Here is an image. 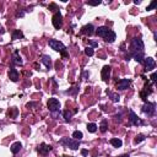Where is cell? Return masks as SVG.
<instances>
[{"instance_id": "cell-1", "label": "cell", "mask_w": 157, "mask_h": 157, "mask_svg": "<svg viewBox=\"0 0 157 157\" xmlns=\"http://www.w3.org/2000/svg\"><path fill=\"white\" fill-rule=\"evenodd\" d=\"M94 32H96V35L98 37H102L106 42H109V43H113L114 41H115V38H117V35L114 33V31H112L110 28H108L107 26L98 27Z\"/></svg>"}, {"instance_id": "cell-2", "label": "cell", "mask_w": 157, "mask_h": 157, "mask_svg": "<svg viewBox=\"0 0 157 157\" xmlns=\"http://www.w3.org/2000/svg\"><path fill=\"white\" fill-rule=\"evenodd\" d=\"M144 49H145V45H144L142 39L134 38L133 41H131V43H130V54L144 52Z\"/></svg>"}, {"instance_id": "cell-3", "label": "cell", "mask_w": 157, "mask_h": 157, "mask_svg": "<svg viewBox=\"0 0 157 157\" xmlns=\"http://www.w3.org/2000/svg\"><path fill=\"white\" fill-rule=\"evenodd\" d=\"M48 44H49V47H51L52 49H54V51H57V52H60L64 57L68 55L67 52H65V49H67V48H65V45L61 43L60 41H58V39H49Z\"/></svg>"}, {"instance_id": "cell-4", "label": "cell", "mask_w": 157, "mask_h": 157, "mask_svg": "<svg viewBox=\"0 0 157 157\" xmlns=\"http://www.w3.org/2000/svg\"><path fill=\"white\" fill-rule=\"evenodd\" d=\"M61 145L67 146V147H70L71 150H77L80 147V141L78 140H75V139H69V138H63L59 141Z\"/></svg>"}, {"instance_id": "cell-5", "label": "cell", "mask_w": 157, "mask_h": 157, "mask_svg": "<svg viewBox=\"0 0 157 157\" xmlns=\"http://www.w3.org/2000/svg\"><path fill=\"white\" fill-rule=\"evenodd\" d=\"M47 107H48V109L51 110V113L58 112V110L60 109V102L58 101L57 98H49L47 102Z\"/></svg>"}, {"instance_id": "cell-6", "label": "cell", "mask_w": 157, "mask_h": 157, "mask_svg": "<svg viewBox=\"0 0 157 157\" xmlns=\"http://www.w3.org/2000/svg\"><path fill=\"white\" fill-rule=\"evenodd\" d=\"M52 22H53V26L57 30H59L63 26V15L60 14L59 11H57L54 15H53V19H52Z\"/></svg>"}, {"instance_id": "cell-7", "label": "cell", "mask_w": 157, "mask_h": 157, "mask_svg": "<svg viewBox=\"0 0 157 157\" xmlns=\"http://www.w3.org/2000/svg\"><path fill=\"white\" fill-rule=\"evenodd\" d=\"M155 103H150V102H145V104H144V107H142V112L145 113V114H147L148 117H151V115H154L155 114V110H156V108H155Z\"/></svg>"}, {"instance_id": "cell-8", "label": "cell", "mask_w": 157, "mask_h": 157, "mask_svg": "<svg viewBox=\"0 0 157 157\" xmlns=\"http://www.w3.org/2000/svg\"><path fill=\"white\" fill-rule=\"evenodd\" d=\"M144 64H145V71H151V70H154L156 67L155 59L151 57L145 58V59H144Z\"/></svg>"}, {"instance_id": "cell-9", "label": "cell", "mask_w": 157, "mask_h": 157, "mask_svg": "<svg viewBox=\"0 0 157 157\" xmlns=\"http://www.w3.org/2000/svg\"><path fill=\"white\" fill-rule=\"evenodd\" d=\"M129 120L135 126H139V125H141V124H142V120L134 113V110H131V109L129 110Z\"/></svg>"}, {"instance_id": "cell-10", "label": "cell", "mask_w": 157, "mask_h": 157, "mask_svg": "<svg viewBox=\"0 0 157 157\" xmlns=\"http://www.w3.org/2000/svg\"><path fill=\"white\" fill-rule=\"evenodd\" d=\"M110 71H112V68L109 65H104L102 68V73H101V76H102V80L103 81H108L109 77H110Z\"/></svg>"}, {"instance_id": "cell-11", "label": "cell", "mask_w": 157, "mask_h": 157, "mask_svg": "<svg viewBox=\"0 0 157 157\" xmlns=\"http://www.w3.org/2000/svg\"><path fill=\"white\" fill-rule=\"evenodd\" d=\"M94 26L92 23H88V25H85L84 27L81 28V33L82 35H86V36H92L94 33Z\"/></svg>"}, {"instance_id": "cell-12", "label": "cell", "mask_w": 157, "mask_h": 157, "mask_svg": "<svg viewBox=\"0 0 157 157\" xmlns=\"http://www.w3.org/2000/svg\"><path fill=\"white\" fill-rule=\"evenodd\" d=\"M130 84H131V81L129 78H122V80H119L117 82V88L118 90H126L130 86Z\"/></svg>"}, {"instance_id": "cell-13", "label": "cell", "mask_w": 157, "mask_h": 157, "mask_svg": "<svg viewBox=\"0 0 157 157\" xmlns=\"http://www.w3.org/2000/svg\"><path fill=\"white\" fill-rule=\"evenodd\" d=\"M51 150H52V146L51 145H47V144H44V142L41 144V145L38 146V148H37V151H38L41 155H43V156L47 155Z\"/></svg>"}, {"instance_id": "cell-14", "label": "cell", "mask_w": 157, "mask_h": 157, "mask_svg": "<svg viewBox=\"0 0 157 157\" xmlns=\"http://www.w3.org/2000/svg\"><path fill=\"white\" fill-rule=\"evenodd\" d=\"M9 77H10V80L12 82H16L19 80V71H17V69H15L14 67H11L10 68V71H9Z\"/></svg>"}, {"instance_id": "cell-15", "label": "cell", "mask_w": 157, "mask_h": 157, "mask_svg": "<svg viewBox=\"0 0 157 157\" xmlns=\"http://www.w3.org/2000/svg\"><path fill=\"white\" fill-rule=\"evenodd\" d=\"M21 147H22V144L20 142V141H16V142H14L11 145V147H10V150H11V152L12 154H17V152H20V150H21Z\"/></svg>"}, {"instance_id": "cell-16", "label": "cell", "mask_w": 157, "mask_h": 157, "mask_svg": "<svg viewBox=\"0 0 157 157\" xmlns=\"http://www.w3.org/2000/svg\"><path fill=\"white\" fill-rule=\"evenodd\" d=\"M42 63L45 65L47 69H52V59L49 55H42Z\"/></svg>"}, {"instance_id": "cell-17", "label": "cell", "mask_w": 157, "mask_h": 157, "mask_svg": "<svg viewBox=\"0 0 157 157\" xmlns=\"http://www.w3.org/2000/svg\"><path fill=\"white\" fill-rule=\"evenodd\" d=\"M131 57L134 58V59L138 61V63H144V59H145V57H144V52H140V53H134V54H130Z\"/></svg>"}, {"instance_id": "cell-18", "label": "cell", "mask_w": 157, "mask_h": 157, "mask_svg": "<svg viewBox=\"0 0 157 157\" xmlns=\"http://www.w3.org/2000/svg\"><path fill=\"white\" fill-rule=\"evenodd\" d=\"M11 61H12V64H17V65H21V64H22V59H21V57L19 55V52H17V51L14 53Z\"/></svg>"}, {"instance_id": "cell-19", "label": "cell", "mask_w": 157, "mask_h": 157, "mask_svg": "<svg viewBox=\"0 0 157 157\" xmlns=\"http://www.w3.org/2000/svg\"><path fill=\"white\" fill-rule=\"evenodd\" d=\"M12 39H20V38H23V33L21 30H15L12 32Z\"/></svg>"}, {"instance_id": "cell-20", "label": "cell", "mask_w": 157, "mask_h": 157, "mask_svg": "<svg viewBox=\"0 0 157 157\" xmlns=\"http://www.w3.org/2000/svg\"><path fill=\"white\" fill-rule=\"evenodd\" d=\"M107 93L109 94L110 100H112L113 102H119V100H120V96H119L118 93H113V92H109L108 90H107Z\"/></svg>"}, {"instance_id": "cell-21", "label": "cell", "mask_w": 157, "mask_h": 157, "mask_svg": "<svg viewBox=\"0 0 157 157\" xmlns=\"http://www.w3.org/2000/svg\"><path fill=\"white\" fill-rule=\"evenodd\" d=\"M107 129H108V122L106 120V119H103V120L101 122V125H100V130L102 131V133H106Z\"/></svg>"}, {"instance_id": "cell-22", "label": "cell", "mask_w": 157, "mask_h": 157, "mask_svg": "<svg viewBox=\"0 0 157 157\" xmlns=\"http://www.w3.org/2000/svg\"><path fill=\"white\" fill-rule=\"evenodd\" d=\"M110 144H112L114 147H120L123 145V141L120 139H112L110 140Z\"/></svg>"}, {"instance_id": "cell-23", "label": "cell", "mask_w": 157, "mask_h": 157, "mask_svg": "<svg viewBox=\"0 0 157 157\" xmlns=\"http://www.w3.org/2000/svg\"><path fill=\"white\" fill-rule=\"evenodd\" d=\"M73 138L75 139V140H78V141H80V140L84 138V134L81 133V131H78V130H76V131H74L73 133Z\"/></svg>"}, {"instance_id": "cell-24", "label": "cell", "mask_w": 157, "mask_h": 157, "mask_svg": "<svg viewBox=\"0 0 157 157\" xmlns=\"http://www.w3.org/2000/svg\"><path fill=\"white\" fill-rule=\"evenodd\" d=\"M76 110H74V112H70V110H64L63 112V117H64V119L65 120H70V118H71V115L75 113Z\"/></svg>"}, {"instance_id": "cell-25", "label": "cell", "mask_w": 157, "mask_h": 157, "mask_svg": "<svg viewBox=\"0 0 157 157\" xmlns=\"http://www.w3.org/2000/svg\"><path fill=\"white\" fill-rule=\"evenodd\" d=\"M87 130L90 131V133H96V131H97V125L94 123H90V124H87Z\"/></svg>"}, {"instance_id": "cell-26", "label": "cell", "mask_w": 157, "mask_h": 157, "mask_svg": "<svg viewBox=\"0 0 157 157\" xmlns=\"http://www.w3.org/2000/svg\"><path fill=\"white\" fill-rule=\"evenodd\" d=\"M144 140H145V135L139 134V135H138V136H136V138L134 139V142H135V144H140L141 141H144Z\"/></svg>"}, {"instance_id": "cell-27", "label": "cell", "mask_w": 157, "mask_h": 157, "mask_svg": "<svg viewBox=\"0 0 157 157\" xmlns=\"http://www.w3.org/2000/svg\"><path fill=\"white\" fill-rule=\"evenodd\" d=\"M93 53H94V52H93V48H91V47H87V48L85 49V54L88 55V57H92Z\"/></svg>"}, {"instance_id": "cell-28", "label": "cell", "mask_w": 157, "mask_h": 157, "mask_svg": "<svg viewBox=\"0 0 157 157\" xmlns=\"http://www.w3.org/2000/svg\"><path fill=\"white\" fill-rule=\"evenodd\" d=\"M156 6H157V1H156V0H154V1H152V3L150 4V5L147 6V9H146V10H154Z\"/></svg>"}, {"instance_id": "cell-29", "label": "cell", "mask_w": 157, "mask_h": 157, "mask_svg": "<svg viewBox=\"0 0 157 157\" xmlns=\"http://www.w3.org/2000/svg\"><path fill=\"white\" fill-rule=\"evenodd\" d=\"M87 4L91 5V6H97V5H100V4H101V1H100V0H98V1H87Z\"/></svg>"}, {"instance_id": "cell-30", "label": "cell", "mask_w": 157, "mask_h": 157, "mask_svg": "<svg viewBox=\"0 0 157 157\" xmlns=\"http://www.w3.org/2000/svg\"><path fill=\"white\" fill-rule=\"evenodd\" d=\"M88 44L91 45V48H96V47H98V43L94 42V41H88Z\"/></svg>"}, {"instance_id": "cell-31", "label": "cell", "mask_w": 157, "mask_h": 157, "mask_svg": "<svg viewBox=\"0 0 157 157\" xmlns=\"http://www.w3.org/2000/svg\"><path fill=\"white\" fill-rule=\"evenodd\" d=\"M49 10H52V11H57V10H58V6L55 5V4H51V5H49Z\"/></svg>"}, {"instance_id": "cell-32", "label": "cell", "mask_w": 157, "mask_h": 157, "mask_svg": "<svg viewBox=\"0 0 157 157\" xmlns=\"http://www.w3.org/2000/svg\"><path fill=\"white\" fill-rule=\"evenodd\" d=\"M23 15H25L23 11H17V12H16V16H17V17H22Z\"/></svg>"}, {"instance_id": "cell-33", "label": "cell", "mask_w": 157, "mask_h": 157, "mask_svg": "<svg viewBox=\"0 0 157 157\" xmlns=\"http://www.w3.org/2000/svg\"><path fill=\"white\" fill-rule=\"evenodd\" d=\"M151 81H152V82L156 81V73H152V75H151Z\"/></svg>"}, {"instance_id": "cell-34", "label": "cell", "mask_w": 157, "mask_h": 157, "mask_svg": "<svg viewBox=\"0 0 157 157\" xmlns=\"http://www.w3.org/2000/svg\"><path fill=\"white\" fill-rule=\"evenodd\" d=\"M81 154H82V156H87L88 155V151L87 150H81Z\"/></svg>"}, {"instance_id": "cell-35", "label": "cell", "mask_w": 157, "mask_h": 157, "mask_svg": "<svg viewBox=\"0 0 157 157\" xmlns=\"http://www.w3.org/2000/svg\"><path fill=\"white\" fill-rule=\"evenodd\" d=\"M84 76H85V77H88V76H90V74H88L87 71H85V73H84Z\"/></svg>"}, {"instance_id": "cell-36", "label": "cell", "mask_w": 157, "mask_h": 157, "mask_svg": "<svg viewBox=\"0 0 157 157\" xmlns=\"http://www.w3.org/2000/svg\"><path fill=\"white\" fill-rule=\"evenodd\" d=\"M115 118H117V120L120 122V114H118V115H115Z\"/></svg>"}, {"instance_id": "cell-37", "label": "cell", "mask_w": 157, "mask_h": 157, "mask_svg": "<svg viewBox=\"0 0 157 157\" xmlns=\"http://www.w3.org/2000/svg\"><path fill=\"white\" fill-rule=\"evenodd\" d=\"M1 33H4V28H3L1 26H0V35H1Z\"/></svg>"}, {"instance_id": "cell-38", "label": "cell", "mask_w": 157, "mask_h": 157, "mask_svg": "<svg viewBox=\"0 0 157 157\" xmlns=\"http://www.w3.org/2000/svg\"><path fill=\"white\" fill-rule=\"evenodd\" d=\"M119 157H130V156L128 155V154H125V155H122V156H119Z\"/></svg>"}]
</instances>
